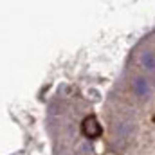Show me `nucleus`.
<instances>
[{
	"label": "nucleus",
	"instance_id": "f03ea898",
	"mask_svg": "<svg viewBox=\"0 0 155 155\" xmlns=\"http://www.w3.org/2000/svg\"><path fill=\"white\" fill-rule=\"evenodd\" d=\"M152 121H153V123H155V114H153V116H152Z\"/></svg>",
	"mask_w": 155,
	"mask_h": 155
},
{
	"label": "nucleus",
	"instance_id": "f257e3e1",
	"mask_svg": "<svg viewBox=\"0 0 155 155\" xmlns=\"http://www.w3.org/2000/svg\"><path fill=\"white\" fill-rule=\"evenodd\" d=\"M79 130H81V135L87 137V139H97V137L103 135V126H101L99 119H97L96 116H92V114L87 116L83 121H81Z\"/></svg>",
	"mask_w": 155,
	"mask_h": 155
}]
</instances>
